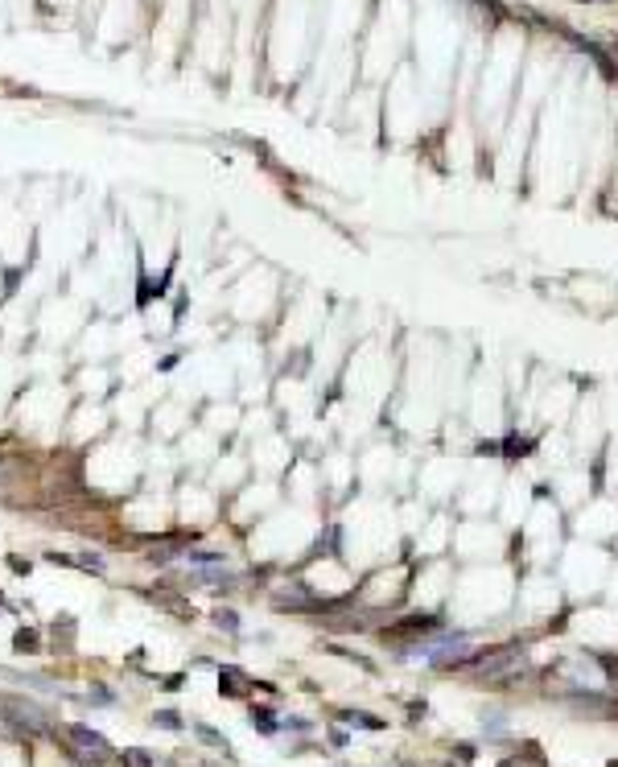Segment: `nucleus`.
<instances>
[{
	"label": "nucleus",
	"instance_id": "obj_1",
	"mask_svg": "<svg viewBox=\"0 0 618 767\" xmlns=\"http://www.w3.org/2000/svg\"><path fill=\"white\" fill-rule=\"evenodd\" d=\"M74 739H83V743H87V751H95V755H103V751H107V743H103L99 734H91V730H83V726L74 730Z\"/></svg>",
	"mask_w": 618,
	"mask_h": 767
}]
</instances>
